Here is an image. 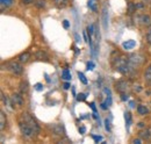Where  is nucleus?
<instances>
[{
	"label": "nucleus",
	"mask_w": 151,
	"mask_h": 144,
	"mask_svg": "<svg viewBox=\"0 0 151 144\" xmlns=\"http://www.w3.org/2000/svg\"><path fill=\"white\" fill-rule=\"evenodd\" d=\"M112 65L113 68L120 73H127L130 70L129 68V59H127L126 56L120 54H114L112 57Z\"/></svg>",
	"instance_id": "nucleus-1"
},
{
	"label": "nucleus",
	"mask_w": 151,
	"mask_h": 144,
	"mask_svg": "<svg viewBox=\"0 0 151 144\" xmlns=\"http://www.w3.org/2000/svg\"><path fill=\"white\" fill-rule=\"evenodd\" d=\"M19 127L20 130H21V134L24 136V137H28V138H32L36 135V131L29 126L27 122H24L23 120H19Z\"/></svg>",
	"instance_id": "nucleus-2"
},
{
	"label": "nucleus",
	"mask_w": 151,
	"mask_h": 144,
	"mask_svg": "<svg viewBox=\"0 0 151 144\" xmlns=\"http://www.w3.org/2000/svg\"><path fill=\"white\" fill-rule=\"evenodd\" d=\"M143 60H144V58L141 55H132L129 57V68H130V70L132 69H136L137 66H139L143 63Z\"/></svg>",
	"instance_id": "nucleus-3"
},
{
	"label": "nucleus",
	"mask_w": 151,
	"mask_h": 144,
	"mask_svg": "<svg viewBox=\"0 0 151 144\" xmlns=\"http://www.w3.org/2000/svg\"><path fill=\"white\" fill-rule=\"evenodd\" d=\"M115 89L120 93H128V91L130 89V85L127 80H120L115 84Z\"/></svg>",
	"instance_id": "nucleus-4"
},
{
	"label": "nucleus",
	"mask_w": 151,
	"mask_h": 144,
	"mask_svg": "<svg viewBox=\"0 0 151 144\" xmlns=\"http://www.w3.org/2000/svg\"><path fill=\"white\" fill-rule=\"evenodd\" d=\"M136 23H139L144 27H151V17L147 15V14H142V15H138L137 18L135 19Z\"/></svg>",
	"instance_id": "nucleus-5"
},
{
	"label": "nucleus",
	"mask_w": 151,
	"mask_h": 144,
	"mask_svg": "<svg viewBox=\"0 0 151 144\" xmlns=\"http://www.w3.org/2000/svg\"><path fill=\"white\" fill-rule=\"evenodd\" d=\"M8 69H9V71L12 72V73H14V74H21L22 72H23V68H22V65L18 63V62H11L9 63V65H8Z\"/></svg>",
	"instance_id": "nucleus-6"
},
{
	"label": "nucleus",
	"mask_w": 151,
	"mask_h": 144,
	"mask_svg": "<svg viewBox=\"0 0 151 144\" xmlns=\"http://www.w3.org/2000/svg\"><path fill=\"white\" fill-rule=\"evenodd\" d=\"M11 101H12V105H14V106H22L23 105V96L19 93H14L11 98Z\"/></svg>",
	"instance_id": "nucleus-7"
},
{
	"label": "nucleus",
	"mask_w": 151,
	"mask_h": 144,
	"mask_svg": "<svg viewBox=\"0 0 151 144\" xmlns=\"http://www.w3.org/2000/svg\"><path fill=\"white\" fill-rule=\"evenodd\" d=\"M139 137H141L142 140L150 141L151 140V128H147V129L139 131Z\"/></svg>",
	"instance_id": "nucleus-8"
},
{
	"label": "nucleus",
	"mask_w": 151,
	"mask_h": 144,
	"mask_svg": "<svg viewBox=\"0 0 151 144\" xmlns=\"http://www.w3.org/2000/svg\"><path fill=\"white\" fill-rule=\"evenodd\" d=\"M51 129H52L55 135H58V136H63L64 135V128H63L62 125H54L51 127Z\"/></svg>",
	"instance_id": "nucleus-9"
},
{
	"label": "nucleus",
	"mask_w": 151,
	"mask_h": 144,
	"mask_svg": "<svg viewBox=\"0 0 151 144\" xmlns=\"http://www.w3.org/2000/svg\"><path fill=\"white\" fill-rule=\"evenodd\" d=\"M107 22H108V12H107V8L104 7V11H102V23H104V29L107 30Z\"/></svg>",
	"instance_id": "nucleus-10"
},
{
	"label": "nucleus",
	"mask_w": 151,
	"mask_h": 144,
	"mask_svg": "<svg viewBox=\"0 0 151 144\" xmlns=\"http://www.w3.org/2000/svg\"><path fill=\"white\" fill-rule=\"evenodd\" d=\"M135 45H136V42L132 41V40H129V41H127V42H124V43L122 44V47H123L126 50H130Z\"/></svg>",
	"instance_id": "nucleus-11"
},
{
	"label": "nucleus",
	"mask_w": 151,
	"mask_h": 144,
	"mask_svg": "<svg viewBox=\"0 0 151 144\" xmlns=\"http://www.w3.org/2000/svg\"><path fill=\"white\" fill-rule=\"evenodd\" d=\"M137 113L139 114V115H147L148 113H149V109L147 106H144V105H139L138 107H137Z\"/></svg>",
	"instance_id": "nucleus-12"
},
{
	"label": "nucleus",
	"mask_w": 151,
	"mask_h": 144,
	"mask_svg": "<svg viewBox=\"0 0 151 144\" xmlns=\"http://www.w3.org/2000/svg\"><path fill=\"white\" fill-rule=\"evenodd\" d=\"M5 126H6V116L4 112H0V129L4 130Z\"/></svg>",
	"instance_id": "nucleus-13"
},
{
	"label": "nucleus",
	"mask_w": 151,
	"mask_h": 144,
	"mask_svg": "<svg viewBox=\"0 0 151 144\" xmlns=\"http://www.w3.org/2000/svg\"><path fill=\"white\" fill-rule=\"evenodd\" d=\"M29 54L28 53H23V54H21L19 56V60L20 63H27L28 62V59H29Z\"/></svg>",
	"instance_id": "nucleus-14"
},
{
	"label": "nucleus",
	"mask_w": 151,
	"mask_h": 144,
	"mask_svg": "<svg viewBox=\"0 0 151 144\" xmlns=\"http://www.w3.org/2000/svg\"><path fill=\"white\" fill-rule=\"evenodd\" d=\"M144 78H145V80H147V81H148V83L151 85V65H150V66H148V69L145 70Z\"/></svg>",
	"instance_id": "nucleus-15"
},
{
	"label": "nucleus",
	"mask_w": 151,
	"mask_h": 144,
	"mask_svg": "<svg viewBox=\"0 0 151 144\" xmlns=\"http://www.w3.org/2000/svg\"><path fill=\"white\" fill-rule=\"evenodd\" d=\"M35 57H36L37 59H40V60H43V59H48V56H47V54H45V53H43L42 50L37 51V53H36V55H35Z\"/></svg>",
	"instance_id": "nucleus-16"
},
{
	"label": "nucleus",
	"mask_w": 151,
	"mask_h": 144,
	"mask_svg": "<svg viewBox=\"0 0 151 144\" xmlns=\"http://www.w3.org/2000/svg\"><path fill=\"white\" fill-rule=\"evenodd\" d=\"M124 119H126L127 128H129L130 125H132V115H130V113H124Z\"/></svg>",
	"instance_id": "nucleus-17"
},
{
	"label": "nucleus",
	"mask_w": 151,
	"mask_h": 144,
	"mask_svg": "<svg viewBox=\"0 0 151 144\" xmlns=\"http://www.w3.org/2000/svg\"><path fill=\"white\" fill-rule=\"evenodd\" d=\"M20 91H21L22 93H27V92H28V83H27V81H22V83L20 84Z\"/></svg>",
	"instance_id": "nucleus-18"
},
{
	"label": "nucleus",
	"mask_w": 151,
	"mask_h": 144,
	"mask_svg": "<svg viewBox=\"0 0 151 144\" xmlns=\"http://www.w3.org/2000/svg\"><path fill=\"white\" fill-rule=\"evenodd\" d=\"M35 5L37 8H44L47 6V1L45 0H35Z\"/></svg>",
	"instance_id": "nucleus-19"
},
{
	"label": "nucleus",
	"mask_w": 151,
	"mask_h": 144,
	"mask_svg": "<svg viewBox=\"0 0 151 144\" xmlns=\"http://www.w3.org/2000/svg\"><path fill=\"white\" fill-rule=\"evenodd\" d=\"M62 78L65 79V80H70L71 79V74H70V72H69L68 69H65L64 71L62 72Z\"/></svg>",
	"instance_id": "nucleus-20"
},
{
	"label": "nucleus",
	"mask_w": 151,
	"mask_h": 144,
	"mask_svg": "<svg viewBox=\"0 0 151 144\" xmlns=\"http://www.w3.org/2000/svg\"><path fill=\"white\" fill-rule=\"evenodd\" d=\"M88 7L95 12L96 11V0H90L88 1Z\"/></svg>",
	"instance_id": "nucleus-21"
},
{
	"label": "nucleus",
	"mask_w": 151,
	"mask_h": 144,
	"mask_svg": "<svg viewBox=\"0 0 151 144\" xmlns=\"http://www.w3.org/2000/svg\"><path fill=\"white\" fill-rule=\"evenodd\" d=\"M0 4H1V6H6V7H9V6H12V4H13V0H0Z\"/></svg>",
	"instance_id": "nucleus-22"
},
{
	"label": "nucleus",
	"mask_w": 151,
	"mask_h": 144,
	"mask_svg": "<svg viewBox=\"0 0 151 144\" xmlns=\"http://www.w3.org/2000/svg\"><path fill=\"white\" fill-rule=\"evenodd\" d=\"M78 77H79V80H80L83 84H85V85L87 84V79H86V77H85L81 72H78Z\"/></svg>",
	"instance_id": "nucleus-23"
},
{
	"label": "nucleus",
	"mask_w": 151,
	"mask_h": 144,
	"mask_svg": "<svg viewBox=\"0 0 151 144\" xmlns=\"http://www.w3.org/2000/svg\"><path fill=\"white\" fill-rule=\"evenodd\" d=\"M145 38H147V42H148V43L151 45V27L149 28V30H148V33H147Z\"/></svg>",
	"instance_id": "nucleus-24"
},
{
	"label": "nucleus",
	"mask_w": 151,
	"mask_h": 144,
	"mask_svg": "<svg viewBox=\"0 0 151 144\" xmlns=\"http://www.w3.org/2000/svg\"><path fill=\"white\" fill-rule=\"evenodd\" d=\"M85 99H86V94H83V93L78 94V96H77V100L78 101H84Z\"/></svg>",
	"instance_id": "nucleus-25"
},
{
	"label": "nucleus",
	"mask_w": 151,
	"mask_h": 144,
	"mask_svg": "<svg viewBox=\"0 0 151 144\" xmlns=\"http://www.w3.org/2000/svg\"><path fill=\"white\" fill-rule=\"evenodd\" d=\"M94 34V26L93 24H90L88 26V35H93Z\"/></svg>",
	"instance_id": "nucleus-26"
},
{
	"label": "nucleus",
	"mask_w": 151,
	"mask_h": 144,
	"mask_svg": "<svg viewBox=\"0 0 151 144\" xmlns=\"http://www.w3.org/2000/svg\"><path fill=\"white\" fill-rule=\"evenodd\" d=\"M93 69H94V63L93 62H90L87 64V70H93Z\"/></svg>",
	"instance_id": "nucleus-27"
},
{
	"label": "nucleus",
	"mask_w": 151,
	"mask_h": 144,
	"mask_svg": "<svg viewBox=\"0 0 151 144\" xmlns=\"http://www.w3.org/2000/svg\"><path fill=\"white\" fill-rule=\"evenodd\" d=\"M121 99H122L123 101L128 100V93H121Z\"/></svg>",
	"instance_id": "nucleus-28"
},
{
	"label": "nucleus",
	"mask_w": 151,
	"mask_h": 144,
	"mask_svg": "<svg viewBox=\"0 0 151 144\" xmlns=\"http://www.w3.org/2000/svg\"><path fill=\"white\" fill-rule=\"evenodd\" d=\"M93 140H94L95 142L98 143V142H100V141H102V137H101V136H95V135H93Z\"/></svg>",
	"instance_id": "nucleus-29"
},
{
	"label": "nucleus",
	"mask_w": 151,
	"mask_h": 144,
	"mask_svg": "<svg viewBox=\"0 0 151 144\" xmlns=\"http://www.w3.org/2000/svg\"><path fill=\"white\" fill-rule=\"evenodd\" d=\"M105 125H106V130H111V127H109V121H108V119H106L105 120Z\"/></svg>",
	"instance_id": "nucleus-30"
},
{
	"label": "nucleus",
	"mask_w": 151,
	"mask_h": 144,
	"mask_svg": "<svg viewBox=\"0 0 151 144\" xmlns=\"http://www.w3.org/2000/svg\"><path fill=\"white\" fill-rule=\"evenodd\" d=\"M63 26H64V28H65V29H68V28H69V26H70L69 21H68V20H64V21H63Z\"/></svg>",
	"instance_id": "nucleus-31"
},
{
	"label": "nucleus",
	"mask_w": 151,
	"mask_h": 144,
	"mask_svg": "<svg viewBox=\"0 0 151 144\" xmlns=\"http://www.w3.org/2000/svg\"><path fill=\"white\" fill-rule=\"evenodd\" d=\"M21 1H22L23 5H29V4H33L34 2V0H21Z\"/></svg>",
	"instance_id": "nucleus-32"
},
{
	"label": "nucleus",
	"mask_w": 151,
	"mask_h": 144,
	"mask_svg": "<svg viewBox=\"0 0 151 144\" xmlns=\"http://www.w3.org/2000/svg\"><path fill=\"white\" fill-rule=\"evenodd\" d=\"M35 89H36V91H42L43 90V85L42 84H36L35 85Z\"/></svg>",
	"instance_id": "nucleus-33"
},
{
	"label": "nucleus",
	"mask_w": 151,
	"mask_h": 144,
	"mask_svg": "<svg viewBox=\"0 0 151 144\" xmlns=\"http://www.w3.org/2000/svg\"><path fill=\"white\" fill-rule=\"evenodd\" d=\"M79 131H80V134H85L86 128H85V127H80V128H79Z\"/></svg>",
	"instance_id": "nucleus-34"
},
{
	"label": "nucleus",
	"mask_w": 151,
	"mask_h": 144,
	"mask_svg": "<svg viewBox=\"0 0 151 144\" xmlns=\"http://www.w3.org/2000/svg\"><path fill=\"white\" fill-rule=\"evenodd\" d=\"M58 5H62V4H65L66 2V0H55Z\"/></svg>",
	"instance_id": "nucleus-35"
},
{
	"label": "nucleus",
	"mask_w": 151,
	"mask_h": 144,
	"mask_svg": "<svg viewBox=\"0 0 151 144\" xmlns=\"http://www.w3.org/2000/svg\"><path fill=\"white\" fill-rule=\"evenodd\" d=\"M132 142H134V143H135V144H141V143H142V140H139V138H137V140H134Z\"/></svg>",
	"instance_id": "nucleus-36"
},
{
	"label": "nucleus",
	"mask_w": 151,
	"mask_h": 144,
	"mask_svg": "<svg viewBox=\"0 0 151 144\" xmlns=\"http://www.w3.org/2000/svg\"><path fill=\"white\" fill-rule=\"evenodd\" d=\"M107 106H108V105H107L106 102H104V104H101V108H102V109H107Z\"/></svg>",
	"instance_id": "nucleus-37"
},
{
	"label": "nucleus",
	"mask_w": 151,
	"mask_h": 144,
	"mask_svg": "<svg viewBox=\"0 0 151 144\" xmlns=\"http://www.w3.org/2000/svg\"><path fill=\"white\" fill-rule=\"evenodd\" d=\"M64 89H65V90L70 89V84H69V83H65V84H64Z\"/></svg>",
	"instance_id": "nucleus-38"
},
{
	"label": "nucleus",
	"mask_w": 151,
	"mask_h": 144,
	"mask_svg": "<svg viewBox=\"0 0 151 144\" xmlns=\"http://www.w3.org/2000/svg\"><path fill=\"white\" fill-rule=\"evenodd\" d=\"M91 107H92V109H93V112H96V108H95V105L94 104H93V102H92V104H91Z\"/></svg>",
	"instance_id": "nucleus-39"
},
{
	"label": "nucleus",
	"mask_w": 151,
	"mask_h": 144,
	"mask_svg": "<svg viewBox=\"0 0 151 144\" xmlns=\"http://www.w3.org/2000/svg\"><path fill=\"white\" fill-rule=\"evenodd\" d=\"M144 126H145V125H144L143 122H139V123H138V127H139V128H143Z\"/></svg>",
	"instance_id": "nucleus-40"
}]
</instances>
